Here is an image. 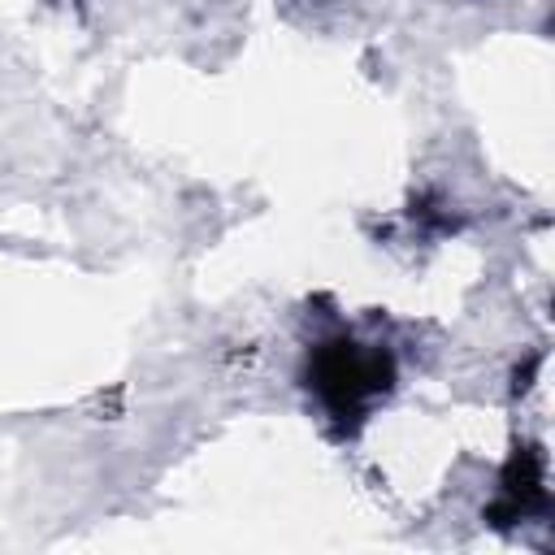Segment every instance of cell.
<instances>
[{
    "mask_svg": "<svg viewBox=\"0 0 555 555\" xmlns=\"http://www.w3.org/2000/svg\"><path fill=\"white\" fill-rule=\"evenodd\" d=\"M308 386L338 421L364 416V408L395 386V360L382 347H364L356 338H330L308 360Z\"/></svg>",
    "mask_w": 555,
    "mask_h": 555,
    "instance_id": "1",
    "label": "cell"
},
{
    "mask_svg": "<svg viewBox=\"0 0 555 555\" xmlns=\"http://www.w3.org/2000/svg\"><path fill=\"white\" fill-rule=\"evenodd\" d=\"M546 503V460L538 447H525L507 460L503 468V481H499V499L490 503V520L494 525H512L520 516H529L533 507Z\"/></svg>",
    "mask_w": 555,
    "mask_h": 555,
    "instance_id": "2",
    "label": "cell"
}]
</instances>
